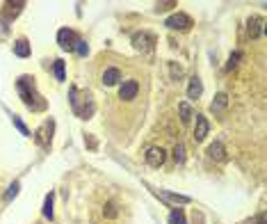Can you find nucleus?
Segmentation results:
<instances>
[{
    "label": "nucleus",
    "mask_w": 267,
    "mask_h": 224,
    "mask_svg": "<svg viewBox=\"0 0 267 224\" xmlns=\"http://www.w3.org/2000/svg\"><path fill=\"white\" fill-rule=\"evenodd\" d=\"M226 106H228V96H226V94H217V96H215V101H213V106H210V110H213V112H222Z\"/></svg>",
    "instance_id": "dca6fc26"
},
{
    "label": "nucleus",
    "mask_w": 267,
    "mask_h": 224,
    "mask_svg": "<svg viewBox=\"0 0 267 224\" xmlns=\"http://www.w3.org/2000/svg\"><path fill=\"white\" fill-rule=\"evenodd\" d=\"M169 66H172V76H174V78H180V73H183V71H180V66H176L174 62H172Z\"/></svg>",
    "instance_id": "bb28decb"
},
{
    "label": "nucleus",
    "mask_w": 267,
    "mask_h": 224,
    "mask_svg": "<svg viewBox=\"0 0 267 224\" xmlns=\"http://www.w3.org/2000/svg\"><path fill=\"white\" fill-rule=\"evenodd\" d=\"M50 137H53V121H46V124H44L42 128L37 130L35 140H37V144H39V147L46 149L48 144H50Z\"/></svg>",
    "instance_id": "6e6552de"
},
{
    "label": "nucleus",
    "mask_w": 267,
    "mask_h": 224,
    "mask_svg": "<svg viewBox=\"0 0 267 224\" xmlns=\"http://www.w3.org/2000/svg\"><path fill=\"white\" fill-rule=\"evenodd\" d=\"M144 158H146V163L151 167H160V165H165L167 154H165V149L162 147H148L146 154H144Z\"/></svg>",
    "instance_id": "7ed1b4c3"
},
{
    "label": "nucleus",
    "mask_w": 267,
    "mask_h": 224,
    "mask_svg": "<svg viewBox=\"0 0 267 224\" xmlns=\"http://www.w3.org/2000/svg\"><path fill=\"white\" fill-rule=\"evenodd\" d=\"M16 89H18V94H21V99H23V103L32 112L46 110V101L42 99L39 92H37V87H35V83H32V78H30V76H21V78H18V80H16Z\"/></svg>",
    "instance_id": "f257e3e1"
},
{
    "label": "nucleus",
    "mask_w": 267,
    "mask_h": 224,
    "mask_svg": "<svg viewBox=\"0 0 267 224\" xmlns=\"http://www.w3.org/2000/svg\"><path fill=\"white\" fill-rule=\"evenodd\" d=\"M153 44H155V37L151 32H135L133 35V46L137 51H142V53H148V51H153Z\"/></svg>",
    "instance_id": "f03ea898"
},
{
    "label": "nucleus",
    "mask_w": 267,
    "mask_h": 224,
    "mask_svg": "<svg viewBox=\"0 0 267 224\" xmlns=\"http://www.w3.org/2000/svg\"><path fill=\"white\" fill-rule=\"evenodd\" d=\"M169 224H187V218H185L183 208H174L169 213Z\"/></svg>",
    "instance_id": "2eb2a0df"
},
{
    "label": "nucleus",
    "mask_w": 267,
    "mask_h": 224,
    "mask_svg": "<svg viewBox=\"0 0 267 224\" xmlns=\"http://www.w3.org/2000/svg\"><path fill=\"white\" fill-rule=\"evenodd\" d=\"M53 199H55L53 192H48L46 199H44V218L46 220H53Z\"/></svg>",
    "instance_id": "f3484780"
},
{
    "label": "nucleus",
    "mask_w": 267,
    "mask_h": 224,
    "mask_svg": "<svg viewBox=\"0 0 267 224\" xmlns=\"http://www.w3.org/2000/svg\"><path fill=\"white\" fill-rule=\"evenodd\" d=\"M174 5H176L174 0H169V2H158V7H155V9H158V12H165V9H169V7H174Z\"/></svg>",
    "instance_id": "a878e982"
},
{
    "label": "nucleus",
    "mask_w": 267,
    "mask_h": 224,
    "mask_svg": "<svg viewBox=\"0 0 267 224\" xmlns=\"http://www.w3.org/2000/svg\"><path fill=\"white\" fill-rule=\"evenodd\" d=\"M73 51H76V53L80 55V57H85V55L89 53V46H87V42H85V39H78V42H76V46H73Z\"/></svg>",
    "instance_id": "412c9836"
},
{
    "label": "nucleus",
    "mask_w": 267,
    "mask_h": 224,
    "mask_svg": "<svg viewBox=\"0 0 267 224\" xmlns=\"http://www.w3.org/2000/svg\"><path fill=\"white\" fill-rule=\"evenodd\" d=\"M240 57H242V53H233L231 57H228V64H226V71H231L233 66L237 64V59H240Z\"/></svg>",
    "instance_id": "b1692460"
},
{
    "label": "nucleus",
    "mask_w": 267,
    "mask_h": 224,
    "mask_svg": "<svg viewBox=\"0 0 267 224\" xmlns=\"http://www.w3.org/2000/svg\"><path fill=\"white\" fill-rule=\"evenodd\" d=\"M18 188H21V185H18V183H12V185H9V190H7V195H5V199L7 201H12L14 197L18 195Z\"/></svg>",
    "instance_id": "5701e85b"
},
{
    "label": "nucleus",
    "mask_w": 267,
    "mask_h": 224,
    "mask_svg": "<svg viewBox=\"0 0 267 224\" xmlns=\"http://www.w3.org/2000/svg\"><path fill=\"white\" fill-rule=\"evenodd\" d=\"M192 117H194V114H192L190 103H180V121H183V124H187Z\"/></svg>",
    "instance_id": "6ab92c4d"
},
{
    "label": "nucleus",
    "mask_w": 267,
    "mask_h": 224,
    "mask_svg": "<svg viewBox=\"0 0 267 224\" xmlns=\"http://www.w3.org/2000/svg\"><path fill=\"white\" fill-rule=\"evenodd\" d=\"M12 121H14V126H16L18 130H21V135H25V137H32V133H30L28 130V126L23 124V121H21V119L18 117H12Z\"/></svg>",
    "instance_id": "4be33fe9"
},
{
    "label": "nucleus",
    "mask_w": 267,
    "mask_h": 224,
    "mask_svg": "<svg viewBox=\"0 0 267 224\" xmlns=\"http://www.w3.org/2000/svg\"><path fill=\"white\" fill-rule=\"evenodd\" d=\"M155 195L160 197L162 201H167V204H190V197H185V195H174V192H167V190H158Z\"/></svg>",
    "instance_id": "1a4fd4ad"
},
{
    "label": "nucleus",
    "mask_w": 267,
    "mask_h": 224,
    "mask_svg": "<svg viewBox=\"0 0 267 224\" xmlns=\"http://www.w3.org/2000/svg\"><path fill=\"white\" fill-rule=\"evenodd\" d=\"M53 73H55V78H57V80H66V76H64V59H55Z\"/></svg>",
    "instance_id": "a211bd4d"
},
{
    "label": "nucleus",
    "mask_w": 267,
    "mask_h": 224,
    "mask_svg": "<svg viewBox=\"0 0 267 224\" xmlns=\"http://www.w3.org/2000/svg\"><path fill=\"white\" fill-rule=\"evenodd\" d=\"M174 160H176L178 165L185 163V144H176V147H174Z\"/></svg>",
    "instance_id": "aec40b11"
},
{
    "label": "nucleus",
    "mask_w": 267,
    "mask_h": 224,
    "mask_svg": "<svg viewBox=\"0 0 267 224\" xmlns=\"http://www.w3.org/2000/svg\"><path fill=\"white\" fill-rule=\"evenodd\" d=\"M137 92H139V83H137V80H126V83L119 87V99L133 101L137 96Z\"/></svg>",
    "instance_id": "0eeeda50"
},
{
    "label": "nucleus",
    "mask_w": 267,
    "mask_h": 224,
    "mask_svg": "<svg viewBox=\"0 0 267 224\" xmlns=\"http://www.w3.org/2000/svg\"><path fill=\"white\" fill-rule=\"evenodd\" d=\"M119 80H121V71L119 69H107L105 73H103V85H107V87L117 85Z\"/></svg>",
    "instance_id": "ddd939ff"
},
{
    "label": "nucleus",
    "mask_w": 267,
    "mask_h": 224,
    "mask_svg": "<svg viewBox=\"0 0 267 224\" xmlns=\"http://www.w3.org/2000/svg\"><path fill=\"white\" fill-rule=\"evenodd\" d=\"M165 25L169 30H190L192 28V18L187 14H174L165 21Z\"/></svg>",
    "instance_id": "20e7f679"
},
{
    "label": "nucleus",
    "mask_w": 267,
    "mask_h": 224,
    "mask_svg": "<svg viewBox=\"0 0 267 224\" xmlns=\"http://www.w3.org/2000/svg\"><path fill=\"white\" fill-rule=\"evenodd\" d=\"M208 130H210V124H208V119L203 117V114H196V128H194V140H196V142L206 140Z\"/></svg>",
    "instance_id": "9d476101"
},
{
    "label": "nucleus",
    "mask_w": 267,
    "mask_h": 224,
    "mask_svg": "<svg viewBox=\"0 0 267 224\" xmlns=\"http://www.w3.org/2000/svg\"><path fill=\"white\" fill-rule=\"evenodd\" d=\"M263 32H265V18L263 16H251L249 21H247V35H249L251 39H258Z\"/></svg>",
    "instance_id": "423d86ee"
},
{
    "label": "nucleus",
    "mask_w": 267,
    "mask_h": 224,
    "mask_svg": "<svg viewBox=\"0 0 267 224\" xmlns=\"http://www.w3.org/2000/svg\"><path fill=\"white\" fill-rule=\"evenodd\" d=\"M203 94V83H201V78L199 76H194V78H190V87H187V99H199V96Z\"/></svg>",
    "instance_id": "9b49d317"
},
{
    "label": "nucleus",
    "mask_w": 267,
    "mask_h": 224,
    "mask_svg": "<svg viewBox=\"0 0 267 224\" xmlns=\"http://www.w3.org/2000/svg\"><path fill=\"white\" fill-rule=\"evenodd\" d=\"M247 224H265V213H258L256 218H251Z\"/></svg>",
    "instance_id": "393cba45"
},
{
    "label": "nucleus",
    "mask_w": 267,
    "mask_h": 224,
    "mask_svg": "<svg viewBox=\"0 0 267 224\" xmlns=\"http://www.w3.org/2000/svg\"><path fill=\"white\" fill-rule=\"evenodd\" d=\"M208 156H210L213 160H224V158H226L224 144H222V142H213V144L208 147Z\"/></svg>",
    "instance_id": "f8f14e48"
},
{
    "label": "nucleus",
    "mask_w": 267,
    "mask_h": 224,
    "mask_svg": "<svg viewBox=\"0 0 267 224\" xmlns=\"http://www.w3.org/2000/svg\"><path fill=\"white\" fill-rule=\"evenodd\" d=\"M76 32L73 30H69V28H62L57 32V44H59V48L62 51H73V46H76Z\"/></svg>",
    "instance_id": "39448f33"
},
{
    "label": "nucleus",
    "mask_w": 267,
    "mask_h": 224,
    "mask_svg": "<svg viewBox=\"0 0 267 224\" xmlns=\"http://www.w3.org/2000/svg\"><path fill=\"white\" fill-rule=\"evenodd\" d=\"M14 55H16V57H28L30 55V44L25 42V39H18V42L14 44Z\"/></svg>",
    "instance_id": "4468645a"
}]
</instances>
